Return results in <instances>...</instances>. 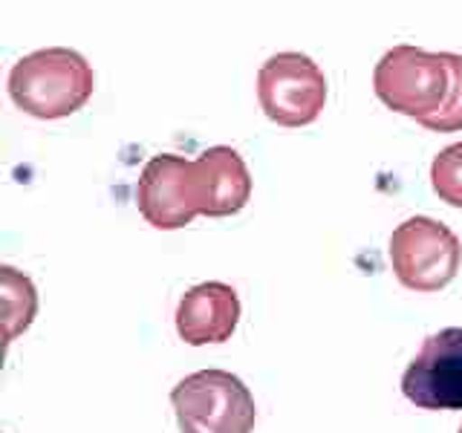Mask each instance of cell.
I'll list each match as a JSON object with an SVG mask.
<instances>
[{
    "label": "cell",
    "mask_w": 462,
    "mask_h": 433,
    "mask_svg": "<svg viewBox=\"0 0 462 433\" xmlns=\"http://www.w3.org/2000/svg\"><path fill=\"white\" fill-rule=\"evenodd\" d=\"M373 90L393 113L437 134L462 130V55L399 43L373 69Z\"/></svg>",
    "instance_id": "1"
},
{
    "label": "cell",
    "mask_w": 462,
    "mask_h": 433,
    "mask_svg": "<svg viewBox=\"0 0 462 433\" xmlns=\"http://www.w3.org/2000/svg\"><path fill=\"white\" fill-rule=\"evenodd\" d=\"M93 90V67L67 47L29 52L9 72L12 101L35 119H67L90 101Z\"/></svg>",
    "instance_id": "2"
},
{
    "label": "cell",
    "mask_w": 462,
    "mask_h": 433,
    "mask_svg": "<svg viewBox=\"0 0 462 433\" xmlns=\"http://www.w3.org/2000/svg\"><path fill=\"white\" fill-rule=\"evenodd\" d=\"M180 433H252L254 396L240 375L228 370H199L171 390Z\"/></svg>",
    "instance_id": "3"
},
{
    "label": "cell",
    "mask_w": 462,
    "mask_h": 433,
    "mask_svg": "<svg viewBox=\"0 0 462 433\" xmlns=\"http://www.w3.org/2000/svg\"><path fill=\"white\" fill-rule=\"evenodd\" d=\"M390 266L411 292H439L457 278L462 245L451 228L430 216H411L390 235Z\"/></svg>",
    "instance_id": "4"
},
{
    "label": "cell",
    "mask_w": 462,
    "mask_h": 433,
    "mask_svg": "<svg viewBox=\"0 0 462 433\" xmlns=\"http://www.w3.org/2000/svg\"><path fill=\"white\" fill-rule=\"evenodd\" d=\"M257 98L278 127H307L327 105V76L310 55L278 52L257 72Z\"/></svg>",
    "instance_id": "5"
},
{
    "label": "cell",
    "mask_w": 462,
    "mask_h": 433,
    "mask_svg": "<svg viewBox=\"0 0 462 433\" xmlns=\"http://www.w3.org/2000/svg\"><path fill=\"white\" fill-rule=\"evenodd\" d=\"M139 214L153 228H182L202 214V191L194 159L159 153L142 168L136 188Z\"/></svg>",
    "instance_id": "6"
},
{
    "label": "cell",
    "mask_w": 462,
    "mask_h": 433,
    "mask_svg": "<svg viewBox=\"0 0 462 433\" xmlns=\"http://www.w3.org/2000/svg\"><path fill=\"white\" fill-rule=\"evenodd\" d=\"M402 393L422 410H462V327L422 341L402 375Z\"/></svg>",
    "instance_id": "7"
},
{
    "label": "cell",
    "mask_w": 462,
    "mask_h": 433,
    "mask_svg": "<svg viewBox=\"0 0 462 433\" xmlns=\"http://www.w3.org/2000/svg\"><path fill=\"white\" fill-rule=\"evenodd\" d=\"M240 324V298L228 283H197L177 307V332L185 344H226Z\"/></svg>",
    "instance_id": "8"
},
{
    "label": "cell",
    "mask_w": 462,
    "mask_h": 433,
    "mask_svg": "<svg viewBox=\"0 0 462 433\" xmlns=\"http://www.w3.org/2000/svg\"><path fill=\"white\" fill-rule=\"evenodd\" d=\"M194 162L199 173L202 214L231 216L245 208V202L252 197V173L235 148L217 144V148L202 151Z\"/></svg>",
    "instance_id": "9"
},
{
    "label": "cell",
    "mask_w": 462,
    "mask_h": 433,
    "mask_svg": "<svg viewBox=\"0 0 462 433\" xmlns=\"http://www.w3.org/2000/svg\"><path fill=\"white\" fill-rule=\"evenodd\" d=\"M0 298H4V321H6V344H12L21 332L35 321L38 292L35 283L23 272L4 266L0 269Z\"/></svg>",
    "instance_id": "10"
},
{
    "label": "cell",
    "mask_w": 462,
    "mask_h": 433,
    "mask_svg": "<svg viewBox=\"0 0 462 433\" xmlns=\"http://www.w3.org/2000/svg\"><path fill=\"white\" fill-rule=\"evenodd\" d=\"M430 185L442 202L462 208V142L448 144L430 162Z\"/></svg>",
    "instance_id": "11"
},
{
    "label": "cell",
    "mask_w": 462,
    "mask_h": 433,
    "mask_svg": "<svg viewBox=\"0 0 462 433\" xmlns=\"http://www.w3.org/2000/svg\"><path fill=\"white\" fill-rule=\"evenodd\" d=\"M459 433H462V428H459Z\"/></svg>",
    "instance_id": "12"
}]
</instances>
